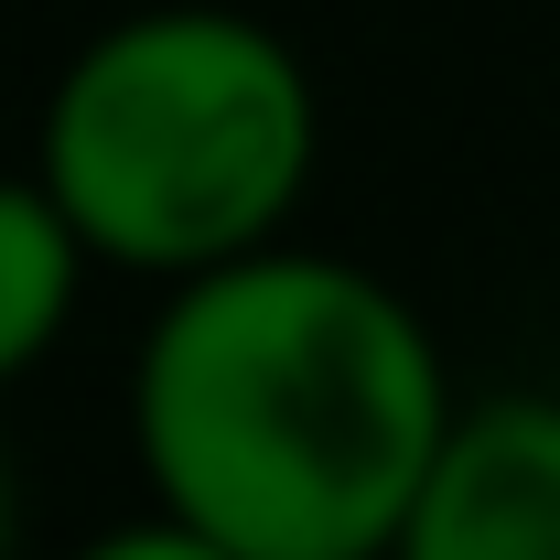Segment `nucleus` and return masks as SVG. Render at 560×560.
Returning <instances> with one entry per match:
<instances>
[{"mask_svg":"<svg viewBox=\"0 0 560 560\" xmlns=\"http://www.w3.org/2000/svg\"><path fill=\"white\" fill-rule=\"evenodd\" d=\"M86 270H97V248L66 215V195L44 173H0V388H22L66 346Z\"/></svg>","mask_w":560,"mask_h":560,"instance_id":"20e7f679","label":"nucleus"},{"mask_svg":"<svg viewBox=\"0 0 560 560\" xmlns=\"http://www.w3.org/2000/svg\"><path fill=\"white\" fill-rule=\"evenodd\" d=\"M366 560H388V550H366Z\"/></svg>","mask_w":560,"mask_h":560,"instance_id":"0eeeda50","label":"nucleus"},{"mask_svg":"<svg viewBox=\"0 0 560 560\" xmlns=\"http://www.w3.org/2000/svg\"><path fill=\"white\" fill-rule=\"evenodd\" d=\"M324 108L270 22L226 0H162L75 44L44 97L33 173L66 195L86 248L140 280H195L291 237Z\"/></svg>","mask_w":560,"mask_h":560,"instance_id":"f03ea898","label":"nucleus"},{"mask_svg":"<svg viewBox=\"0 0 560 560\" xmlns=\"http://www.w3.org/2000/svg\"><path fill=\"white\" fill-rule=\"evenodd\" d=\"M22 550V486H11V453H0V560Z\"/></svg>","mask_w":560,"mask_h":560,"instance_id":"423d86ee","label":"nucleus"},{"mask_svg":"<svg viewBox=\"0 0 560 560\" xmlns=\"http://www.w3.org/2000/svg\"><path fill=\"white\" fill-rule=\"evenodd\" d=\"M453 420V366L410 291L291 237L173 280L130 355L151 506L248 560L388 550Z\"/></svg>","mask_w":560,"mask_h":560,"instance_id":"f257e3e1","label":"nucleus"},{"mask_svg":"<svg viewBox=\"0 0 560 560\" xmlns=\"http://www.w3.org/2000/svg\"><path fill=\"white\" fill-rule=\"evenodd\" d=\"M388 560H560V399H475L442 431Z\"/></svg>","mask_w":560,"mask_h":560,"instance_id":"7ed1b4c3","label":"nucleus"},{"mask_svg":"<svg viewBox=\"0 0 560 560\" xmlns=\"http://www.w3.org/2000/svg\"><path fill=\"white\" fill-rule=\"evenodd\" d=\"M66 560H248V550H226V539H206L195 517H173V506H151V517H119V528H97L86 550Z\"/></svg>","mask_w":560,"mask_h":560,"instance_id":"39448f33","label":"nucleus"}]
</instances>
